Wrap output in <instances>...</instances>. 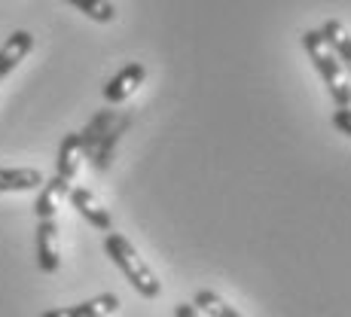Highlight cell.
I'll return each instance as SVG.
<instances>
[{
  "instance_id": "obj_1",
  "label": "cell",
  "mask_w": 351,
  "mask_h": 317,
  "mask_svg": "<svg viewBox=\"0 0 351 317\" xmlns=\"http://www.w3.org/2000/svg\"><path fill=\"white\" fill-rule=\"evenodd\" d=\"M104 253L110 256V262L125 275V281L134 287V293H141L144 299H156L162 293L159 278L153 275V268L147 266L144 259L138 256V251L132 247V241L119 232H107L104 238Z\"/></svg>"
},
{
  "instance_id": "obj_2",
  "label": "cell",
  "mask_w": 351,
  "mask_h": 317,
  "mask_svg": "<svg viewBox=\"0 0 351 317\" xmlns=\"http://www.w3.org/2000/svg\"><path fill=\"white\" fill-rule=\"evenodd\" d=\"M302 49L308 52V58H312L315 71H318V77L324 79V86H327L330 98H333L336 107H351V86L342 79V67L336 62V55L327 49V43L321 40L318 31H306L302 34Z\"/></svg>"
},
{
  "instance_id": "obj_3",
  "label": "cell",
  "mask_w": 351,
  "mask_h": 317,
  "mask_svg": "<svg viewBox=\"0 0 351 317\" xmlns=\"http://www.w3.org/2000/svg\"><path fill=\"white\" fill-rule=\"evenodd\" d=\"M67 199H71V207L80 214L89 226L101 229V232H113V217L107 207H101V201L92 195L86 186H71L67 190Z\"/></svg>"
},
{
  "instance_id": "obj_4",
  "label": "cell",
  "mask_w": 351,
  "mask_h": 317,
  "mask_svg": "<svg viewBox=\"0 0 351 317\" xmlns=\"http://www.w3.org/2000/svg\"><path fill=\"white\" fill-rule=\"evenodd\" d=\"M37 266L43 275H56L62 259H58V226L56 220L37 223Z\"/></svg>"
},
{
  "instance_id": "obj_5",
  "label": "cell",
  "mask_w": 351,
  "mask_h": 317,
  "mask_svg": "<svg viewBox=\"0 0 351 317\" xmlns=\"http://www.w3.org/2000/svg\"><path fill=\"white\" fill-rule=\"evenodd\" d=\"M144 79H147V67L144 64H141V62L125 64L123 71H119L117 77H110V83L104 86V101H107V104H123V101L132 95V92L138 89Z\"/></svg>"
},
{
  "instance_id": "obj_6",
  "label": "cell",
  "mask_w": 351,
  "mask_h": 317,
  "mask_svg": "<svg viewBox=\"0 0 351 317\" xmlns=\"http://www.w3.org/2000/svg\"><path fill=\"white\" fill-rule=\"evenodd\" d=\"M34 49V34L31 31H12L10 37L0 46V83L16 71L19 64L28 58V52Z\"/></svg>"
},
{
  "instance_id": "obj_7",
  "label": "cell",
  "mask_w": 351,
  "mask_h": 317,
  "mask_svg": "<svg viewBox=\"0 0 351 317\" xmlns=\"http://www.w3.org/2000/svg\"><path fill=\"white\" fill-rule=\"evenodd\" d=\"M117 308H119L117 293H101V296H95V299L80 302V305H64V308L43 312L40 317H110Z\"/></svg>"
},
{
  "instance_id": "obj_8",
  "label": "cell",
  "mask_w": 351,
  "mask_h": 317,
  "mask_svg": "<svg viewBox=\"0 0 351 317\" xmlns=\"http://www.w3.org/2000/svg\"><path fill=\"white\" fill-rule=\"evenodd\" d=\"M318 34L324 43H327V49L336 55L339 67L351 77V34L342 28V22H336V18H327L318 28Z\"/></svg>"
},
{
  "instance_id": "obj_9",
  "label": "cell",
  "mask_w": 351,
  "mask_h": 317,
  "mask_svg": "<svg viewBox=\"0 0 351 317\" xmlns=\"http://www.w3.org/2000/svg\"><path fill=\"white\" fill-rule=\"evenodd\" d=\"M128 125H132V116H117V123H113L110 128L104 131V138L98 140V147H95V153H92V168L95 171H107L110 168V159H113V150H117V144H119V138L128 131Z\"/></svg>"
},
{
  "instance_id": "obj_10",
  "label": "cell",
  "mask_w": 351,
  "mask_h": 317,
  "mask_svg": "<svg viewBox=\"0 0 351 317\" xmlns=\"http://www.w3.org/2000/svg\"><path fill=\"white\" fill-rule=\"evenodd\" d=\"M46 183L37 168H0V192H28Z\"/></svg>"
},
{
  "instance_id": "obj_11",
  "label": "cell",
  "mask_w": 351,
  "mask_h": 317,
  "mask_svg": "<svg viewBox=\"0 0 351 317\" xmlns=\"http://www.w3.org/2000/svg\"><path fill=\"white\" fill-rule=\"evenodd\" d=\"M113 123H117V110H98L95 116L89 119V125H86L83 131H77L80 134V153L92 156V153H95V147H98V140L104 138V131Z\"/></svg>"
},
{
  "instance_id": "obj_12",
  "label": "cell",
  "mask_w": 351,
  "mask_h": 317,
  "mask_svg": "<svg viewBox=\"0 0 351 317\" xmlns=\"http://www.w3.org/2000/svg\"><path fill=\"white\" fill-rule=\"evenodd\" d=\"M77 153H80V134L71 131L62 138V147H58V159H56V177L71 183L77 177Z\"/></svg>"
},
{
  "instance_id": "obj_13",
  "label": "cell",
  "mask_w": 351,
  "mask_h": 317,
  "mask_svg": "<svg viewBox=\"0 0 351 317\" xmlns=\"http://www.w3.org/2000/svg\"><path fill=\"white\" fill-rule=\"evenodd\" d=\"M67 190H71V183H64V180H58V177L46 180V183L40 186L37 201H34L37 220H56V201H58V195H67Z\"/></svg>"
},
{
  "instance_id": "obj_14",
  "label": "cell",
  "mask_w": 351,
  "mask_h": 317,
  "mask_svg": "<svg viewBox=\"0 0 351 317\" xmlns=\"http://www.w3.org/2000/svg\"><path fill=\"white\" fill-rule=\"evenodd\" d=\"M193 305L199 308L205 317H245L241 312H235L232 305H226L214 290H199V293L193 296Z\"/></svg>"
},
{
  "instance_id": "obj_15",
  "label": "cell",
  "mask_w": 351,
  "mask_h": 317,
  "mask_svg": "<svg viewBox=\"0 0 351 317\" xmlns=\"http://www.w3.org/2000/svg\"><path fill=\"white\" fill-rule=\"evenodd\" d=\"M67 3L77 6L80 12H86V16L92 18V22H101V25L117 18V6H113L110 0H67Z\"/></svg>"
},
{
  "instance_id": "obj_16",
  "label": "cell",
  "mask_w": 351,
  "mask_h": 317,
  "mask_svg": "<svg viewBox=\"0 0 351 317\" xmlns=\"http://www.w3.org/2000/svg\"><path fill=\"white\" fill-rule=\"evenodd\" d=\"M330 123H333L336 131H342L346 138H351V107H336Z\"/></svg>"
},
{
  "instance_id": "obj_17",
  "label": "cell",
  "mask_w": 351,
  "mask_h": 317,
  "mask_svg": "<svg viewBox=\"0 0 351 317\" xmlns=\"http://www.w3.org/2000/svg\"><path fill=\"white\" fill-rule=\"evenodd\" d=\"M174 317H205V314H202L193 302H180V305L174 308Z\"/></svg>"
}]
</instances>
